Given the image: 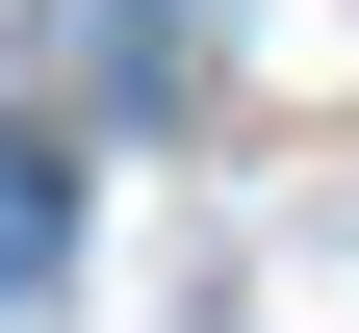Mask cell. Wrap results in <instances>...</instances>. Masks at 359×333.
Instances as JSON below:
<instances>
[{
  "instance_id": "obj_1",
  "label": "cell",
  "mask_w": 359,
  "mask_h": 333,
  "mask_svg": "<svg viewBox=\"0 0 359 333\" xmlns=\"http://www.w3.org/2000/svg\"><path fill=\"white\" fill-rule=\"evenodd\" d=\"M52 231H77V179L26 154V128H0V282H52Z\"/></svg>"
}]
</instances>
